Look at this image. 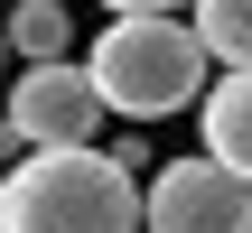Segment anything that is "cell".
Returning a JSON list of instances; mask_svg holds the SVG:
<instances>
[{
  "mask_svg": "<svg viewBox=\"0 0 252 233\" xmlns=\"http://www.w3.org/2000/svg\"><path fill=\"white\" fill-rule=\"evenodd\" d=\"M0 233H150V196L131 168L84 140V149H19L0 187Z\"/></svg>",
  "mask_w": 252,
  "mask_h": 233,
  "instance_id": "cell-1",
  "label": "cell"
},
{
  "mask_svg": "<svg viewBox=\"0 0 252 233\" xmlns=\"http://www.w3.org/2000/svg\"><path fill=\"white\" fill-rule=\"evenodd\" d=\"M84 65H94L103 103H112L122 121H159V112L206 103V65H215V47L196 37V19L159 9V19H112V28L94 37Z\"/></svg>",
  "mask_w": 252,
  "mask_h": 233,
  "instance_id": "cell-2",
  "label": "cell"
},
{
  "mask_svg": "<svg viewBox=\"0 0 252 233\" xmlns=\"http://www.w3.org/2000/svg\"><path fill=\"white\" fill-rule=\"evenodd\" d=\"M103 121H112V103H103L94 65H75V56L19 65V84H9V140L19 149H84Z\"/></svg>",
  "mask_w": 252,
  "mask_h": 233,
  "instance_id": "cell-3",
  "label": "cell"
},
{
  "mask_svg": "<svg viewBox=\"0 0 252 233\" xmlns=\"http://www.w3.org/2000/svg\"><path fill=\"white\" fill-rule=\"evenodd\" d=\"M150 233H252V177L206 149L150 168Z\"/></svg>",
  "mask_w": 252,
  "mask_h": 233,
  "instance_id": "cell-4",
  "label": "cell"
},
{
  "mask_svg": "<svg viewBox=\"0 0 252 233\" xmlns=\"http://www.w3.org/2000/svg\"><path fill=\"white\" fill-rule=\"evenodd\" d=\"M206 159H224L234 177H252V65H224V84L206 93Z\"/></svg>",
  "mask_w": 252,
  "mask_h": 233,
  "instance_id": "cell-5",
  "label": "cell"
},
{
  "mask_svg": "<svg viewBox=\"0 0 252 233\" xmlns=\"http://www.w3.org/2000/svg\"><path fill=\"white\" fill-rule=\"evenodd\" d=\"M9 47H19L28 65H56V56L75 47V19H65V0H19V9H9Z\"/></svg>",
  "mask_w": 252,
  "mask_h": 233,
  "instance_id": "cell-6",
  "label": "cell"
},
{
  "mask_svg": "<svg viewBox=\"0 0 252 233\" xmlns=\"http://www.w3.org/2000/svg\"><path fill=\"white\" fill-rule=\"evenodd\" d=\"M196 37L215 47V65H252V0H196Z\"/></svg>",
  "mask_w": 252,
  "mask_h": 233,
  "instance_id": "cell-7",
  "label": "cell"
},
{
  "mask_svg": "<svg viewBox=\"0 0 252 233\" xmlns=\"http://www.w3.org/2000/svg\"><path fill=\"white\" fill-rule=\"evenodd\" d=\"M112 19H159V9H196V0H103Z\"/></svg>",
  "mask_w": 252,
  "mask_h": 233,
  "instance_id": "cell-8",
  "label": "cell"
}]
</instances>
